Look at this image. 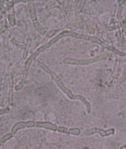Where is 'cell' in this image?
Here are the masks:
<instances>
[{"instance_id": "1", "label": "cell", "mask_w": 126, "mask_h": 149, "mask_svg": "<svg viewBox=\"0 0 126 149\" xmlns=\"http://www.w3.org/2000/svg\"><path fill=\"white\" fill-rule=\"evenodd\" d=\"M114 129L108 130L106 131H104L103 130L99 129L98 128L94 127L91 129H88L85 130V134L86 136H90L94 134H99L102 137H106L109 136L110 134H114Z\"/></svg>"}, {"instance_id": "2", "label": "cell", "mask_w": 126, "mask_h": 149, "mask_svg": "<svg viewBox=\"0 0 126 149\" xmlns=\"http://www.w3.org/2000/svg\"><path fill=\"white\" fill-rule=\"evenodd\" d=\"M35 125V123L33 122H20L16 123L12 128L11 134L13 135L17 132L19 130L24 129L25 127H31Z\"/></svg>"}, {"instance_id": "3", "label": "cell", "mask_w": 126, "mask_h": 149, "mask_svg": "<svg viewBox=\"0 0 126 149\" xmlns=\"http://www.w3.org/2000/svg\"><path fill=\"white\" fill-rule=\"evenodd\" d=\"M36 125L39 127H43L46 129L51 130L52 131H55L58 130V127L57 126L52 124L51 123L47 122H38L36 123Z\"/></svg>"}, {"instance_id": "4", "label": "cell", "mask_w": 126, "mask_h": 149, "mask_svg": "<svg viewBox=\"0 0 126 149\" xmlns=\"http://www.w3.org/2000/svg\"><path fill=\"white\" fill-rule=\"evenodd\" d=\"M13 135L11 133H10V134H6V135H5L3 137L1 138V140H0L1 145H2L3 143H5L6 141H8L9 139H11L13 137Z\"/></svg>"}, {"instance_id": "5", "label": "cell", "mask_w": 126, "mask_h": 149, "mask_svg": "<svg viewBox=\"0 0 126 149\" xmlns=\"http://www.w3.org/2000/svg\"><path fill=\"white\" fill-rule=\"evenodd\" d=\"M80 134V131L78 129H72L69 130V134H71L75 136H78Z\"/></svg>"}, {"instance_id": "6", "label": "cell", "mask_w": 126, "mask_h": 149, "mask_svg": "<svg viewBox=\"0 0 126 149\" xmlns=\"http://www.w3.org/2000/svg\"><path fill=\"white\" fill-rule=\"evenodd\" d=\"M58 131H59V132L66 133V134H68L67 129L65 127H59L58 128Z\"/></svg>"}]
</instances>
